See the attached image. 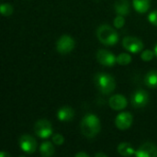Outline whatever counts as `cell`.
I'll list each match as a JSON object with an SVG mask.
<instances>
[{
    "instance_id": "cell-1",
    "label": "cell",
    "mask_w": 157,
    "mask_h": 157,
    "mask_svg": "<svg viewBox=\"0 0 157 157\" xmlns=\"http://www.w3.org/2000/svg\"><path fill=\"white\" fill-rule=\"evenodd\" d=\"M82 134L87 139H93L96 137L101 129L99 119L94 114H86L80 124Z\"/></svg>"
},
{
    "instance_id": "cell-2",
    "label": "cell",
    "mask_w": 157,
    "mask_h": 157,
    "mask_svg": "<svg viewBox=\"0 0 157 157\" xmlns=\"http://www.w3.org/2000/svg\"><path fill=\"white\" fill-rule=\"evenodd\" d=\"M94 81L97 88L104 95H109L112 93L116 87V81L113 76L106 73L97 74L95 75Z\"/></svg>"
},
{
    "instance_id": "cell-3",
    "label": "cell",
    "mask_w": 157,
    "mask_h": 157,
    "mask_svg": "<svg viewBox=\"0 0 157 157\" xmlns=\"http://www.w3.org/2000/svg\"><path fill=\"white\" fill-rule=\"evenodd\" d=\"M98 40L106 46H114L119 40L117 31L109 25H101L97 30Z\"/></svg>"
},
{
    "instance_id": "cell-4",
    "label": "cell",
    "mask_w": 157,
    "mask_h": 157,
    "mask_svg": "<svg viewBox=\"0 0 157 157\" xmlns=\"http://www.w3.org/2000/svg\"><path fill=\"white\" fill-rule=\"evenodd\" d=\"M34 132L38 137L41 139L49 138L52 134V123L48 120H44V119L38 121L34 126Z\"/></svg>"
},
{
    "instance_id": "cell-5",
    "label": "cell",
    "mask_w": 157,
    "mask_h": 157,
    "mask_svg": "<svg viewBox=\"0 0 157 157\" xmlns=\"http://www.w3.org/2000/svg\"><path fill=\"white\" fill-rule=\"evenodd\" d=\"M75 48V40L69 35H63L56 42V50L61 54L70 53Z\"/></svg>"
},
{
    "instance_id": "cell-6",
    "label": "cell",
    "mask_w": 157,
    "mask_h": 157,
    "mask_svg": "<svg viewBox=\"0 0 157 157\" xmlns=\"http://www.w3.org/2000/svg\"><path fill=\"white\" fill-rule=\"evenodd\" d=\"M122 47L130 52L138 53L143 50L144 43L137 37L127 36L122 40Z\"/></svg>"
},
{
    "instance_id": "cell-7",
    "label": "cell",
    "mask_w": 157,
    "mask_h": 157,
    "mask_svg": "<svg viewBox=\"0 0 157 157\" xmlns=\"http://www.w3.org/2000/svg\"><path fill=\"white\" fill-rule=\"evenodd\" d=\"M149 102V94L144 90H136L132 96V105L136 109H141L145 107Z\"/></svg>"
},
{
    "instance_id": "cell-8",
    "label": "cell",
    "mask_w": 157,
    "mask_h": 157,
    "mask_svg": "<svg viewBox=\"0 0 157 157\" xmlns=\"http://www.w3.org/2000/svg\"><path fill=\"white\" fill-rule=\"evenodd\" d=\"M19 147L20 149L27 154H33L37 149L36 140L28 134H24L19 138Z\"/></svg>"
},
{
    "instance_id": "cell-9",
    "label": "cell",
    "mask_w": 157,
    "mask_h": 157,
    "mask_svg": "<svg viewBox=\"0 0 157 157\" xmlns=\"http://www.w3.org/2000/svg\"><path fill=\"white\" fill-rule=\"evenodd\" d=\"M96 57L98 62L104 66L111 67L117 63V57H115L113 53H111L107 50H103V49L99 50L97 52Z\"/></svg>"
},
{
    "instance_id": "cell-10",
    "label": "cell",
    "mask_w": 157,
    "mask_h": 157,
    "mask_svg": "<svg viewBox=\"0 0 157 157\" xmlns=\"http://www.w3.org/2000/svg\"><path fill=\"white\" fill-rule=\"evenodd\" d=\"M133 121V117L130 112H121L115 119V125L121 131L128 130Z\"/></svg>"
},
{
    "instance_id": "cell-11",
    "label": "cell",
    "mask_w": 157,
    "mask_h": 157,
    "mask_svg": "<svg viewBox=\"0 0 157 157\" xmlns=\"http://www.w3.org/2000/svg\"><path fill=\"white\" fill-rule=\"evenodd\" d=\"M136 157H157V146L152 143H145L135 151Z\"/></svg>"
},
{
    "instance_id": "cell-12",
    "label": "cell",
    "mask_w": 157,
    "mask_h": 157,
    "mask_svg": "<svg viewBox=\"0 0 157 157\" xmlns=\"http://www.w3.org/2000/svg\"><path fill=\"white\" fill-rule=\"evenodd\" d=\"M109 105L114 110H121V109H124L127 107L128 102H127V99H126L125 97H123L122 95L118 94V95L112 96L109 98Z\"/></svg>"
},
{
    "instance_id": "cell-13",
    "label": "cell",
    "mask_w": 157,
    "mask_h": 157,
    "mask_svg": "<svg viewBox=\"0 0 157 157\" xmlns=\"http://www.w3.org/2000/svg\"><path fill=\"white\" fill-rule=\"evenodd\" d=\"M74 116H75V110L69 106L62 107L57 111V119L63 122H68L72 121Z\"/></svg>"
},
{
    "instance_id": "cell-14",
    "label": "cell",
    "mask_w": 157,
    "mask_h": 157,
    "mask_svg": "<svg viewBox=\"0 0 157 157\" xmlns=\"http://www.w3.org/2000/svg\"><path fill=\"white\" fill-rule=\"evenodd\" d=\"M114 8L118 15L127 16L130 13V2L129 0H115Z\"/></svg>"
},
{
    "instance_id": "cell-15",
    "label": "cell",
    "mask_w": 157,
    "mask_h": 157,
    "mask_svg": "<svg viewBox=\"0 0 157 157\" xmlns=\"http://www.w3.org/2000/svg\"><path fill=\"white\" fill-rule=\"evenodd\" d=\"M132 5L137 12L144 14L150 8L151 0H132Z\"/></svg>"
},
{
    "instance_id": "cell-16",
    "label": "cell",
    "mask_w": 157,
    "mask_h": 157,
    "mask_svg": "<svg viewBox=\"0 0 157 157\" xmlns=\"http://www.w3.org/2000/svg\"><path fill=\"white\" fill-rule=\"evenodd\" d=\"M145 85L150 88L157 87V70H152L148 72L144 77Z\"/></svg>"
},
{
    "instance_id": "cell-17",
    "label": "cell",
    "mask_w": 157,
    "mask_h": 157,
    "mask_svg": "<svg viewBox=\"0 0 157 157\" xmlns=\"http://www.w3.org/2000/svg\"><path fill=\"white\" fill-rule=\"evenodd\" d=\"M117 150H118V153L121 155H122V156L124 157L131 156V155H132L135 153L133 147L130 144H128V143H121V144H120L118 148H117Z\"/></svg>"
},
{
    "instance_id": "cell-18",
    "label": "cell",
    "mask_w": 157,
    "mask_h": 157,
    "mask_svg": "<svg viewBox=\"0 0 157 157\" xmlns=\"http://www.w3.org/2000/svg\"><path fill=\"white\" fill-rule=\"evenodd\" d=\"M40 153L42 157H52L54 155V146L50 142H44L40 147Z\"/></svg>"
},
{
    "instance_id": "cell-19",
    "label": "cell",
    "mask_w": 157,
    "mask_h": 157,
    "mask_svg": "<svg viewBox=\"0 0 157 157\" xmlns=\"http://www.w3.org/2000/svg\"><path fill=\"white\" fill-rule=\"evenodd\" d=\"M132 62V56L127 52H122L118 55L117 63L120 65H128Z\"/></svg>"
},
{
    "instance_id": "cell-20",
    "label": "cell",
    "mask_w": 157,
    "mask_h": 157,
    "mask_svg": "<svg viewBox=\"0 0 157 157\" xmlns=\"http://www.w3.org/2000/svg\"><path fill=\"white\" fill-rule=\"evenodd\" d=\"M0 10H1V13L4 17H9L12 15L13 11H14V8L13 6L8 4V3H4L1 5L0 6Z\"/></svg>"
},
{
    "instance_id": "cell-21",
    "label": "cell",
    "mask_w": 157,
    "mask_h": 157,
    "mask_svg": "<svg viewBox=\"0 0 157 157\" xmlns=\"http://www.w3.org/2000/svg\"><path fill=\"white\" fill-rule=\"evenodd\" d=\"M154 56H155V52H153L151 50H145L141 54V58L144 62H150V61H152L153 58H154Z\"/></svg>"
},
{
    "instance_id": "cell-22",
    "label": "cell",
    "mask_w": 157,
    "mask_h": 157,
    "mask_svg": "<svg viewBox=\"0 0 157 157\" xmlns=\"http://www.w3.org/2000/svg\"><path fill=\"white\" fill-rule=\"evenodd\" d=\"M113 24H114V27L116 29H121L123 28L124 24H125V19H124V17L123 16H121V15H117L116 17L114 18L113 20Z\"/></svg>"
},
{
    "instance_id": "cell-23",
    "label": "cell",
    "mask_w": 157,
    "mask_h": 157,
    "mask_svg": "<svg viewBox=\"0 0 157 157\" xmlns=\"http://www.w3.org/2000/svg\"><path fill=\"white\" fill-rule=\"evenodd\" d=\"M63 142H64V138H63V136L62 134L57 133V134H54L52 136V143L54 144H56V145H62L63 144Z\"/></svg>"
},
{
    "instance_id": "cell-24",
    "label": "cell",
    "mask_w": 157,
    "mask_h": 157,
    "mask_svg": "<svg viewBox=\"0 0 157 157\" xmlns=\"http://www.w3.org/2000/svg\"><path fill=\"white\" fill-rule=\"evenodd\" d=\"M148 20L152 25L157 26V10L151 12L148 15Z\"/></svg>"
},
{
    "instance_id": "cell-25",
    "label": "cell",
    "mask_w": 157,
    "mask_h": 157,
    "mask_svg": "<svg viewBox=\"0 0 157 157\" xmlns=\"http://www.w3.org/2000/svg\"><path fill=\"white\" fill-rule=\"evenodd\" d=\"M75 157H90V156H89L87 154L84 153V152H80V153H77Z\"/></svg>"
},
{
    "instance_id": "cell-26",
    "label": "cell",
    "mask_w": 157,
    "mask_h": 157,
    "mask_svg": "<svg viewBox=\"0 0 157 157\" xmlns=\"http://www.w3.org/2000/svg\"><path fill=\"white\" fill-rule=\"evenodd\" d=\"M0 157H10V155H9V154L6 153V151H2L1 154H0Z\"/></svg>"
},
{
    "instance_id": "cell-27",
    "label": "cell",
    "mask_w": 157,
    "mask_h": 157,
    "mask_svg": "<svg viewBox=\"0 0 157 157\" xmlns=\"http://www.w3.org/2000/svg\"><path fill=\"white\" fill-rule=\"evenodd\" d=\"M95 157H108L105 154H103V153H98V154H96V155Z\"/></svg>"
},
{
    "instance_id": "cell-28",
    "label": "cell",
    "mask_w": 157,
    "mask_h": 157,
    "mask_svg": "<svg viewBox=\"0 0 157 157\" xmlns=\"http://www.w3.org/2000/svg\"><path fill=\"white\" fill-rule=\"evenodd\" d=\"M154 52H155V54L157 56V44L155 45V51Z\"/></svg>"
},
{
    "instance_id": "cell-29",
    "label": "cell",
    "mask_w": 157,
    "mask_h": 157,
    "mask_svg": "<svg viewBox=\"0 0 157 157\" xmlns=\"http://www.w3.org/2000/svg\"><path fill=\"white\" fill-rule=\"evenodd\" d=\"M19 157H26V156H19Z\"/></svg>"
}]
</instances>
